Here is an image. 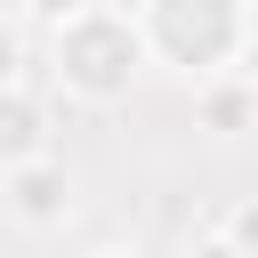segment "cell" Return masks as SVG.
Instances as JSON below:
<instances>
[{"label": "cell", "instance_id": "cell-10", "mask_svg": "<svg viewBox=\"0 0 258 258\" xmlns=\"http://www.w3.org/2000/svg\"><path fill=\"white\" fill-rule=\"evenodd\" d=\"M97 258H145V250H97Z\"/></svg>", "mask_w": 258, "mask_h": 258}, {"label": "cell", "instance_id": "cell-6", "mask_svg": "<svg viewBox=\"0 0 258 258\" xmlns=\"http://www.w3.org/2000/svg\"><path fill=\"white\" fill-rule=\"evenodd\" d=\"M218 234H226V242H234V250H242V258H258V202H234V210H226V226H218Z\"/></svg>", "mask_w": 258, "mask_h": 258}, {"label": "cell", "instance_id": "cell-1", "mask_svg": "<svg viewBox=\"0 0 258 258\" xmlns=\"http://www.w3.org/2000/svg\"><path fill=\"white\" fill-rule=\"evenodd\" d=\"M48 64H56V89L81 97V105H121L145 73V32L137 16L121 8H81L73 24L48 32Z\"/></svg>", "mask_w": 258, "mask_h": 258}, {"label": "cell", "instance_id": "cell-3", "mask_svg": "<svg viewBox=\"0 0 258 258\" xmlns=\"http://www.w3.org/2000/svg\"><path fill=\"white\" fill-rule=\"evenodd\" d=\"M0 185H8V210H16L24 226H64V218H73V169H64L56 153H48V161L8 169Z\"/></svg>", "mask_w": 258, "mask_h": 258}, {"label": "cell", "instance_id": "cell-4", "mask_svg": "<svg viewBox=\"0 0 258 258\" xmlns=\"http://www.w3.org/2000/svg\"><path fill=\"white\" fill-rule=\"evenodd\" d=\"M24 161H48V105L16 81V89H0V177Z\"/></svg>", "mask_w": 258, "mask_h": 258}, {"label": "cell", "instance_id": "cell-2", "mask_svg": "<svg viewBox=\"0 0 258 258\" xmlns=\"http://www.w3.org/2000/svg\"><path fill=\"white\" fill-rule=\"evenodd\" d=\"M137 32H145V56L177 64L194 81H218L250 48V0H145Z\"/></svg>", "mask_w": 258, "mask_h": 258}, {"label": "cell", "instance_id": "cell-5", "mask_svg": "<svg viewBox=\"0 0 258 258\" xmlns=\"http://www.w3.org/2000/svg\"><path fill=\"white\" fill-rule=\"evenodd\" d=\"M194 113H202V129L242 137V129H258V89H250V81H234V73H218V81H202Z\"/></svg>", "mask_w": 258, "mask_h": 258}, {"label": "cell", "instance_id": "cell-7", "mask_svg": "<svg viewBox=\"0 0 258 258\" xmlns=\"http://www.w3.org/2000/svg\"><path fill=\"white\" fill-rule=\"evenodd\" d=\"M24 81V40H16V24H0V89H16Z\"/></svg>", "mask_w": 258, "mask_h": 258}, {"label": "cell", "instance_id": "cell-9", "mask_svg": "<svg viewBox=\"0 0 258 258\" xmlns=\"http://www.w3.org/2000/svg\"><path fill=\"white\" fill-rule=\"evenodd\" d=\"M194 258H242V250H234L226 234H202V242H194Z\"/></svg>", "mask_w": 258, "mask_h": 258}, {"label": "cell", "instance_id": "cell-8", "mask_svg": "<svg viewBox=\"0 0 258 258\" xmlns=\"http://www.w3.org/2000/svg\"><path fill=\"white\" fill-rule=\"evenodd\" d=\"M81 8H97V0H24V16H40L48 32H56V24H73Z\"/></svg>", "mask_w": 258, "mask_h": 258}]
</instances>
